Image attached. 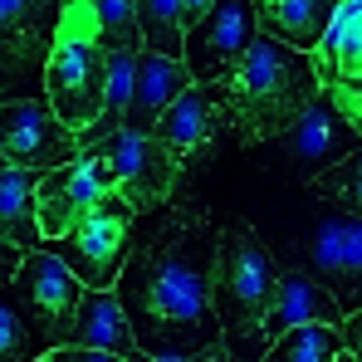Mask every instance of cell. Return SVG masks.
<instances>
[{"label": "cell", "mask_w": 362, "mask_h": 362, "mask_svg": "<svg viewBox=\"0 0 362 362\" xmlns=\"http://www.w3.org/2000/svg\"><path fill=\"white\" fill-rule=\"evenodd\" d=\"M211 279H216V226L196 211L172 216L142 250H132V264H122L113 294L127 313L137 353L196 358L226 343L211 303Z\"/></svg>", "instance_id": "cell-1"}, {"label": "cell", "mask_w": 362, "mask_h": 362, "mask_svg": "<svg viewBox=\"0 0 362 362\" xmlns=\"http://www.w3.org/2000/svg\"><path fill=\"white\" fill-rule=\"evenodd\" d=\"M318 93L323 83L313 74V59L274 45L269 35H259L235 59V69L216 83L221 113L245 142H279L313 108Z\"/></svg>", "instance_id": "cell-2"}, {"label": "cell", "mask_w": 362, "mask_h": 362, "mask_svg": "<svg viewBox=\"0 0 362 362\" xmlns=\"http://www.w3.org/2000/svg\"><path fill=\"white\" fill-rule=\"evenodd\" d=\"M45 93L54 118L83 137L93 122L103 118L108 103V54L98 49V5L69 0L59 15V40L45 64Z\"/></svg>", "instance_id": "cell-3"}, {"label": "cell", "mask_w": 362, "mask_h": 362, "mask_svg": "<svg viewBox=\"0 0 362 362\" xmlns=\"http://www.w3.org/2000/svg\"><path fill=\"white\" fill-rule=\"evenodd\" d=\"M279 269L269 259L264 240L250 230V221L230 216L216 226V279H211V303L221 318V333L235 343L245 333H259L269 299H274Z\"/></svg>", "instance_id": "cell-4"}, {"label": "cell", "mask_w": 362, "mask_h": 362, "mask_svg": "<svg viewBox=\"0 0 362 362\" xmlns=\"http://www.w3.org/2000/svg\"><path fill=\"white\" fill-rule=\"evenodd\" d=\"M88 157H103V167L113 172V186H118L122 206H127L132 216L157 211L181 181V167L172 162V152H167L152 132L122 127V132H113L103 147H93Z\"/></svg>", "instance_id": "cell-5"}, {"label": "cell", "mask_w": 362, "mask_h": 362, "mask_svg": "<svg viewBox=\"0 0 362 362\" xmlns=\"http://www.w3.org/2000/svg\"><path fill=\"white\" fill-rule=\"evenodd\" d=\"M0 152H5V167L49 177L78 162V137L54 118L49 103L15 98V103H0Z\"/></svg>", "instance_id": "cell-6"}, {"label": "cell", "mask_w": 362, "mask_h": 362, "mask_svg": "<svg viewBox=\"0 0 362 362\" xmlns=\"http://www.w3.org/2000/svg\"><path fill=\"white\" fill-rule=\"evenodd\" d=\"M127 221L132 211L122 206V196L113 206L83 216L64 240H54V255L74 269V279L93 294H113L122 279V250H127Z\"/></svg>", "instance_id": "cell-7"}, {"label": "cell", "mask_w": 362, "mask_h": 362, "mask_svg": "<svg viewBox=\"0 0 362 362\" xmlns=\"http://www.w3.org/2000/svg\"><path fill=\"white\" fill-rule=\"evenodd\" d=\"M255 40H259L255 5H245V0H221V5H211V10L186 30V54H181V64L191 69V78H196L201 88H216Z\"/></svg>", "instance_id": "cell-8"}, {"label": "cell", "mask_w": 362, "mask_h": 362, "mask_svg": "<svg viewBox=\"0 0 362 362\" xmlns=\"http://www.w3.org/2000/svg\"><path fill=\"white\" fill-rule=\"evenodd\" d=\"M118 201V186H113V172L103 167V157H78L59 172L40 177V230H45V245L64 240L83 216L103 211Z\"/></svg>", "instance_id": "cell-9"}, {"label": "cell", "mask_w": 362, "mask_h": 362, "mask_svg": "<svg viewBox=\"0 0 362 362\" xmlns=\"http://www.w3.org/2000/svg\"><path fill=\"white\" fill-rule=\"evenodd\" d=\"M15 294L25 303V313L35 318L40 338L49 348H64V338L74 328V313H78V303H83L88 289L74 279V269L54 250H35V255H25V264L15 274Z\"/></svg>", "instance_id": "cell-10"}, {"label": "cell", "mask_w": 362, "mask_h": 362, "mask_svg": "<svg viewBox=\"0 0 362 362\" xmlns=\"http://www.w3.org/2000/svg\"><path fill=\"white\" fill-rule=\"evenodd\" d=\"M358 137H362V132L333 108V98L318 93L313 108H308V113L279 137V162L318 181L323 172H333L338 162H348V157L358 152Z\"/></svg>", "instance_id": "cell-11"}, {"label": "cell", "mask_w": 362, "mask_h": 362, "mask_svg": "<svg viewBox=\"0 0 362 362\" xmlns=\"http://www.w3.org/2000/svg\"><path fill=\"white\" fill-rule=\"evenodd\" d=\"M64 5L49 0H0V78H35L40 64H49L59 40Z\"/></svg>", "instance_id": "cell-12"}, {"label": "cell", "mask_w": 362, "mask_h": 362, "mask_svg": "<svg viewBox=\"0 0 362 362\" xmlns=\"http://www.w3.org/2000/svg\"><path fill=\"white\" fill-rule=\"evenodd\" d=\"M308 264L343 318L362 313V221H323L308 240Z\"/></svg>", "instance_id": "cell-13"}, {"label": "cell", "mask_w": 362, "mask_h": 362, "mask_svg": "<svg viewBox=\"0 0 362 362\" xmlns=\"http://www.w3.org/2000/svg\"><path fill=\"white\" fill-rule=\"evenodd\" d=\"M221 118H226V113H221L216 88L191 83L177 103L162 113V122H157V132H152V137H157V142L172 152V162H177V167H191V162H201V157L211 152Z\"/></svg>", "instance_id": "cell-14"}, {"label": "cell", "mask_w": 362, "mask_h": 362, "mask_svg": "<svg viewBox=\"0 0 362 362\" xmlns=\"http://www.w3.org/2000/svg\"><path fill=\"white\" fill-rule=\"evenodd\" d=\"M308 323H328V328H338V323H343V308L333 303V294H328L313 274H303V269H284L279 284H274V299H269V313H264L259 333H264V338H284V333L308 328Z\"/></svg>", "instance_id": "cell-15"}, {"label": "cell", "mask_w": 362, "mask_h": 362, "mask_svg": "<svg viewBox=\"0 0 362 362\" xmlns=\"http://www.w3.org/2000/svg\"><path fill=\"white\" fill-rule=\"evenodd\" d=\"M191 69L181 59H162V54H137V78H132V108H127V127L132 132H157L162 113L191 88Z\"/></svg>", "instance_id": "cell-16"}, {"label": "cell", "mask_w": 362, "mask_h": 362, "mask_svg": "<svg viewBox=\"0 0 362 362\" xmlns=\"http://www.w3.org/2000/svg\"><path fill=\"white\" fill-rule=\"evenodd\" d=\"M333 0H259L255 5V20H259V35H269L274 45L294 49V54H313L333 25Z\"/></svg>", "instance_id": "cell-17"}, {"label": "cell", "mask_w": 362, "mask_h": 362, "mask_svg": "<svg viewBox=\"0 0 362 362\" xmlns=\"http://www.w3.org/2000/svg\"><path fill=\"white\" fill-rule=\"evenodd\" d=\"M64 348H88V353H113V358H132L137 353V338L127 328V313H122L118 294H83L78 313H74V328L64 338Z\"/></svg>", "instance_id": "cell-18"}, {"label": "cell", "mask_w": 362, "mask_h": 362, "mask_svg": "<svg viewBox=\"0 0 362 362\" xmlns=\"http://www.w3.org/2000/svg\"><path fill=\"white\" fill-rule=\"evenodd\" d=\"M358 69H362V0H338L323 45L313 49V74L323 88H338V83L358 78Z\"/></svg>", "instance_id": "cell-19"}, {"label": "cell", "mask_w": 362, "mask_h": 362, "mask_svg": "<svg viewBox=\"0 0 362 362\" xmlns=\"http://www.w3.org/2000/svg\"><path fill=\"white\" fill-rule=\"evenodd\" d=\"M0 235L35 255L45 250V230H40V172H20L5 167L0 172Z\"/></svg>", "instance_id": "cell-20"}, {"label": "cell", "mask_w": 362, "mask_h": 362, "mask_svg": "<svg viewBox=\"0 0 362 362\" xmlns=\"http://www.w3.org/2000/svg\"><path fill=\"white\" fill-rule=\"evenodd\" d=\"M206 0H137V25H142V49L181 59L186 54V30L206 15Z\"/></svg>", "instance_id": "cell-21"}, {"label": "cell", "mask_w": 362, "mask_h": 362, "mask_svg": "<svg viewBox=\"0 0 362 362\" xmlns=\"http://www.w3.org/2000/svg\"><path fill=\"white\" fill-rule=\"evenodd\" d=\"M343 348V328H328V323H308V328H294L284 338L269 343L264 362H333Z\"/></svg>", "instance_id": "cell-22"}, {"label": "cell", "mask_w": 362, "mask_h": 362, "mask_svg": "<svg viewBox=\"0 0 362 362\" xmlns=\"http://www.w3.org/2000/svg\"><path fill=\"white\" fill-rule=\"evenodd\" d=\"M98 49L103 54H142L137 5H127V0H98Z\"/></svg>", "instance_id": "cell-23"}, {"label": "cell", "mask_w": 362, "mask_h": 362, "mask_svg": "<svg viewBox=\"0 0 362 362\" xmlns=\"http://www.w3.org/2000/svg\"><path fill=\"white\" fill-rule=\"evenodd\" d=\"M313 196H323L328 206H338V211H348V216L362 221V147L348 162H338L333 172H323L313 181Z\"/></svg>", "instance_id": "cell-24"}, {"label": "cell", "mask_w": 362, "mask_h": 362, "mask_svg": "<svg viewBox=\"0 0 362 362\" xmlns=\"http://www.w3.org/2000/svg\"><path fill=\"white\" fill-rule=\"evenodd\" d=\"M20 353H25V323L15 318V308L0 303V362L20 358Z\"/></svg>", "instance_id": "cell-25"}, {"label": "cell", "mask_w": 362, "mask_h": 362, "mask_svg": "<svg viewBox=\"0 0 362 362\" xmlns=\"http://www.w3.org/2000/svg\"><path fill=\"white\" fill-rule=\"evenodd\" d=\"M127 362H230V348L216 343V348H206V353H196V358H147V353H132Z\"/></svg>", "instance_id": "cell-26"}, {"label": "cell", "mask_w": 362, "mask_h": 362, "mask_svg": "<svg viewBox=\"0 0 362 362\" xmlns=\"http://www.w3.org/2000/svg\"><path fill=\"white\" fill-rule=\"evenodd\" d=\"M45 362H122L113 353H88V348H49Z\"/></svg>", "instance_id": "cell-27"}, {"label": "cell", "mask_w": 362, "mask_h": 362, "mask_svg": "<svg viewBox=\"0 0 362 362\" xmlns=\"http://www.w3.org/2000/svg\"><path fill=\"white\" fill-rule=\"evenodd\" d=\"M20 264H25V250H15V245L0 235V284H10L20 274Z\"/></svg>", "instance_id": "cell-28"}, {"label": "cell", "mask_w": 362, "mask_h": 362, "mask_svg": "<svg viewBox=\"0 0 362 362\" xmlns=\"http://www.w3.org/2000/svg\"><path fill=\"white\" fill-rule=\"evenodd\" d=\"M343 348H348V353H353V358L362 362V313L343 318Z\"/></svg>", "instance_id": "cell-29"}, {"label": "cell", "mask_w": 362, "mask_h": 362, "mask_svg": "<svg viewBox=\"0 0 362 362\" xmlns=\"http://www.w3.org/2000/svg\"><path fill=\"white\" fill-rule=\"evenodd\" d=\"M333 362H358V358H353V353H338V358H333Z\"/></svg>", "instance_id": "cell-30"}, {"label": "cell", "mask_w": 362, "mask_h": 362, "mask_svg": "<svg viewBox=\"0 0 362 362\" xmlns=\"http://www.w3.org/2000/svg\"><path fill=\"white\" fill-rule=\"evenodd\" d=\"M0 172H5V152H0Z\"/></svg>", "instance_id": "cell-31"}, {"label": "cell", "mask_w": 362, "mask_h": 362, "mask_svg": "<svg viewBox=\"0 0 362 362\" xmlns=\"http://www.w3.org/2000/svg\"><path fill=\"white\" fill-rule=\"evenodd\" d=\"M40 362H45V358H40Z\"/></svg>", "instance_id": "cell-32"}]
</instances>
